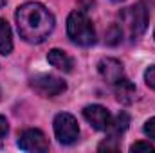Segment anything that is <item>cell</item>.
<instances>
[{
    "label": "cell",
    "instance_id": "12",
    "mask_svg": "<svg viewBox=\"0 0 155 153\" xmlns=\"http://www.w3.org/2000/svg\"><path fill=\"white\" fill-rule=\"evenodd\" d=\"M11 50H13V33H11V27H9V24L4 18H0V54L7 56Z\"/></svg>",
    "mask_w": 155,
    "mask_h": 153
},
{
    "label": "cell",
    "instance_id": "8",
    "mask_svg": "<svg viewBox=\"0 0 155 153\" xmlns=\"http://www.w3.org/2000/svg\"><path fill=\"white\" fill-rule=\"evenodd\" d=\"M97 70L101 77L108 83V85H116L117 81H121L124 76V69H123V63L117 61L114 58H103L99 63H97Z\"/></svg>",
    "mask_w": 155,
    "mask_h": 153
},
{
    "label": "cell",
    "instance_id": "13",
    "mask_svg": "<svg viewBox=\"0 0 155 153\" xmlns=\"http://www.w3.org/2000/svg\"><path fill=\"white\" fill-rule=\"evenodd\" d=\"M121 36H123V29H121L119 25H112L110 31L107 33V41H108L110 45H117V43L121 41Z\"/></svg>",
    "mask_w": 155,
    "mask_h": 153
},
{
    "label": "cell",
    "instance_id": "15",
    "mask_svg": "<svg viewBox=\"0 0 155 153\" xmlns=\"http://www.w3.org/2000/svg\"><path fill=\"white\" fill-rule=\"evenodd\" d=\"M99 151H117L119 150V144H117V139H112V137H108L107 141H103L101 144H99V148H97Z\"/></svg>",
    "mask_w": 155,
    "mask_h": 153
},
{
    "label": "cell",
    "instance_id": "7",
    "mask_svg": "<svg viewBox=\"0 0 155 153\" xmlns=\"http://www.w3.org/2000/svg\"><path fill=\"white\" fill-rule=\"evenodd\" d=\"M83 117L90 122V126H94L99 132H107L110 128V122H112L110 112L105 106H101V105H88V106H85Z\"/></svg>",
    "mask_w": 155,
    "mask_h": 153
},
{
    "label": "cell",
    "instance_id": "2",
    "mask_svg": "<svg viewBox=\"0 0 155 153\" xmlns=\"http://www.w3.org/2000/svg\"><path fill=\"white\" fill-rule=\"evenodd\" d=\"M67 34L76 45L90 47L96 43V29L85 11H72L67 18Z\"/></svg>",
    "mask_w": 155,
    "mask_h": 153
},
{
    "label": "cell",
    "instance_id": "14",
    "mask_svg": "<svg viewBox=\"0 0 155 153\" xmlns=\"http://www.w3.org/2000/svg\"><path fill=\"white\" fill-rule=\"evenodd\" d=\"M130 151L132 153H139V151H146V153H155V146L150 144V142H135L130 146Z\"/></svg>",
    "mask_w": 155,
    "mask_h": 153
},
{
    "label": "cell",
    "instance_id": "5",
    "mask_svg": "<svg viewBox=\"0 0 155 153\" xmlns=\"http://www.w3.org/2000/svg\"><path fill=\"white\" fill-rule=\"evenodd\" d=\"M31 88L41 97H54L65 92L67 85L63 79L52 76V74H38V76L31 77Z\"/></svg>",
    "mask_w": 155,
    "mask_h": 153
},
{
    "label": "cell",
    "instance_id": "20",
    "mask_svg": "<svg viewBox=\"0 0 155 153\" xmlns=\"http://www.w3.org/2000/svg\"><path fill=\"white\" fill-rule=\"evenodd\" d=\"M114 2H124V0H114Z\"/></svg>",
    "mask_w": 155,
    "mask_h": 153
},
{
    "label": "cell",
    "instance_id": "17",
    "mask_svg": "<svg viewBox=\"0 0 155 153\" xmlns=\"http://www.w3.org/2000/svg\"><path fill=\"white\" fill-rule=\"evenodd\" d=\"M144 81H146V85H148L150 88L155 90V65H152V67L144 72Z\"/></svg>",
    "mask_w": 155,
    "mask_h": 153
},
{
    "label": "cell",
    "instance_id": "10",
    "mask_svg": "<svg viewBox=\"0 0 155 153\" xmlns=\"http://www.w3.org/2000/svg\"><path fill=\"white\" fill-rule=\"evenodd\" d=\"M47 60H49V63H51L52 67H56L58 70L72 72L74 61H72V58H71L67 52H63V50H60V49H52V50H49Z\"/></svg>",
    "mask_w": 155,
    "mask_h": 153
},
{
    "label": "cell",
    "instance_id": "19",
    "mask_svg": "<svg viewBox=\"0 0 155 153\" xmlns=\"http://www.w3.org/2000/svg\"><path fill=\"white\" fill-rule=\"evenodd\" d=\"M5 2H7V0H0V7H4V5H5Z\"/></svg>",
    "mask_w": 155,
    "mask_h": 153
},
{
    "label": "cell",
    "instance_id": "9",
    "mask_svg": "<svg viewBox=\"0 0 155 153\" xmlns=\"http://www.w3.org/2000/svg\"><path fill=\"white\" fill-rule=\"evenodd\" d=\"M114 90H116L117 101H121L123 105H130L135 101V85L128 79V77H123L121 81H117L114 85Z\"/></svg>",
    "mask_w": 155,
    "mask_h": 153
},
{
    "label": "cell",
    "instance_id": "6",
    "mask_svg": "<svg viewBox=\"0 0 155 153\" xmlns=\"http://www.w3.org/2000/svg\"><path fill=\"white\" fill-rule=\"evenodd\" d=\"M18 148L24 151H33V153H43L49 151V141L40 130H25L20 139H18Z\"/></svg>",
    "mask_w": 155,
    "mask_h": 153
},
{
    "label": "cell",
    "instance_id": "11",
    "mask_svg": "<svg viewBox=\"0 0 155 153\" xmlns=\"http://www.w3.org/2000/svg\"><path fill=\"white\" fill-rule=\"evenodd\" d=\"M128 124H130V117L126 112H119L116 117H112V122H110V128L107 130L108 137L112 139H119L126 130H128Z\"/></svg>",
    "mask_w": 155,
    "mask_h": 153
},
{
    "label": "cell",
    "instance_id": "3",
    "mask_svg": "<svg viewBox=\"0 0 155 153\" xmlns=\"http://www.w3.org/2000/svg\"><path fill=\"white\" fill-rule=\"evenodd\" d=\"M148 22H150V13H148L144 2H137L135 5H132L121 13V24L126 27V31L132 38L143 36L148 27Z\"/></svg>",
    "mask_w": 155,
    "mask_h": 153
},
{
    "label": "cell",
    "instance_id": "18",
    "mask_svg": "<svg viewBox=\"0 0 155 153\" xmlns=\"http://www.w3.org/2000/svg\"><path fill=\"white\" fill-rule=\"evenodd\" d=\"M144 133H146L152 141H155V117H152V119L146 121V124H144Z\"/></svg>",
    "mask_w": 155,
    "mask_h": 153
},
{
    "label": "cell",
    "instance_id": "21",
    "mask_svg": "<svg viewBox=\"0 0 155 153\" xmlns=\"http://www.w3.org/2000/svg\"><path fill=\"white\" fill-rule=\"evenodd\" d=\"M153 38H155V33H153Z\"/></svg>",
    "mask_w": 155,
    "mask_h": 153
},
{
    "label": "cell",
    "instance_id": "4",
    "mask_svg": "<svg viewBox=\"0 0 155 153\" xmlns=\"http://www.w3.org/2000/svg\"><path fill=\"white\" fill-rule=\"evenodd\" d=\"M54 135L60 144H74L79 139V126L74 115L71 114H58L54 117Z\"/></svg>",
    "mask_w": 155,
    "mask_h": 153
},
{
    "label": "cell",
    "instance_id": "1",
    "mask_svg": "<svg viewBox=\"0 0 155 153\" xmlns=\"http://www.w3.org/2000/svg\"><path fill=\"white\" fill-rule=\"evenodd\" d=\"M20 38L27 43H41L54 31V15L40 2H27L16 9L15 15Z\"/></svg>",
    "mask_w": 155,
    "mask_h": 153
},
{
    "label": "cell",
    "instance_id": "16",
    "mask_svg": "<svg viewBox=\"0 0 155 153\" xmlns=\"http://www.w3.org/2000/svg\"><path fill=\"white\" fill-rule=\"evenodd\" d=\"M7 133H9V122H7V119H5V117H2V115H0V146L4 144V141H5V137H7Z\"/></svg>",
    "mask_w": 155,
    "mask_h": 153
}]
</instances>
